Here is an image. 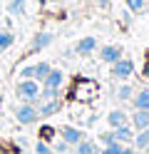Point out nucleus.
I'll list each match as a JSON object with an SVG mask.
<instances>
[{
  "label": "nucleus",
  "mask_w": 149,
  "mask_h": 154,
  "mask_svg": "<svg viewBox=\"0 0 149 154\" xmlns=\"http://www.w3.org/2000/svg\"><path fill=\"white\" fill-rule=\"evenodd\" d=\"M37 109L33 107V102H25V104H20V107L15 109V119L20 122V124H35L37 122Z\"/></svg>",
  "instance_id": "2"
},
{
  "label": "nucleus",
  "mask_w": 149,
  "mask_h": 154,
  "mask_svg": "<svg viewBox=\"0 0 149 154\" xmlns=\"http://www.w3.org/2000/svg\"><path fill=\"white\" fill-rule=\"evenodd\" d=\"M50 70H52V67H50L47 62H37V65H35V80H37V82H42L45 77H47Z\"/></svg>",
  "instance_id": "17"
},
{
  "label": "nucleus",
  "mask_w": 149,
  "mask_h": 154,
  "mask_svg": "<svg viewBox=\"0 0 149 154\" xmlns=\"http://www.w3.org/2000/svg\"><path fill=\"white\" fill-rule=\"evenodd\" d=\"M119 100H132V87H129V85H124V87L119 90Z\"/></svg>",
  "instance_id": "24"
},
{
  "label": "nucleus",
  "mask_w": 149,
  "mask_h": 154,
  "mask_svg": "<svg viewBox=\"0 0 149 154\" xmlns=\"http://www.w3.org/2000/svg\"><path fill=\"white\" fill-rule=\"evenodd\" d=\"M127 8L132 13H142L144 8H147V0H127Z\"/></svg>",
  "instance_id": "18"
},
{
  "label": "nucleus",
  "mask_w": 149,
  "mask_h": 154,
  "mask_svg": "<svg viewBox=\"0 0 149 154\" xmlns=\"http://www.w3.org/2000/svg\"><path fill=\"white\" fill-rule=\"evenodd\" d=\"M119 152H122V144H119V142L114 139L112 144H107V147H104L102 152H99V154H119Z\"/></svg>",
  "instance_id": "20"
},
{
  "label": "nucleus",
  "mask_w": 149,
  "mask_h": 154,
  "mask_svg": "<svg viewBox=\"0 0 149 154\" xmlns=\"http://www.w3.org/2000/svg\"><path fill=\"white\" fill-rule=\"evenodd\" d=\"M132 72H134V62L127 57H119L117 62H112V77H117V80H127Z\"/></svg>",
  "instance_id": "3"
},
{
  "label": "nucleus",
  "mask_w": 149,
  "mask_h": 154,
  "mask_svg": "<svg viewBox=\"0 0 149 154\" xmlns=\"http://www.w3.org/2000/svg\"><path fill=\"white\" fill-rule=\"evenodd\" d=\"M95 50H97V37H92V35H89V37H82V40L77 42V47H75L77 55H92Z\"/></svg>",
  "instance_id": "5"
},
{
  "label": "nucleus",
  "mask_w": 149,
  "mask_h": 154,
  "mask_svg": "<svg viewBox=\"0 0 149 154\" xmlns=\"http://www.w3.org/2000/svg\"><path fill=\"white\" fill-rule=\"evenodd\" d=\"M147 3H149V0H147Z\"/></svg>",
  "instance_id": "29"
},
{
  "label": "nucleus",
  "mask_w": 149,
  "mask_h": 154,
  "mask_svg": "<svg viewBox=\"0 0 149 154\" xmlns=\"http://www.w3.org/2000/svg\"><path fill=\"white\" fill-rule=\"evenodd\" d=\"M47 3H60V0H47Z\"/></svg>",
  "instance_id": "28"
},
{
  "label": "nucleus",
  "mask_w": 149,
  "mask_h": 154,
  "mask_svg": "<svg viewBox=\"0 0 149 154\" xmlns=\"http://www.w3.org/2000/svg\"><path fill=\"white\" fill-rule=\"evenodd\" d=\"M107 122L112 124V127H122V124H127V114H124V112H119V109H114V112H109Z\"/></svg>",
  "instance_id": "15"
},
{
  "label": "nucleus",
  "mask_w": 149,
  "mask_h": 154,
  "mask_svg": "<svg viewBox=\"0 0 149 154\" xmlns=\"http://www.w3.org/2000/svg\"><path fill=\"white\" fill-rule=\"evenodd\" d=\"M20 77H23V80H35V65H25L23 70H20Z\"/></svg>",
  "instance_id": "22"
},
{
  "label": "nucleus",
  "mask_w": 149,
  "mask_h": 154,
  "mask_svg": "<svg viewBox=\"0 0 149 154\" xmlns=\"http://www.w3.org/2000/svg\"><path fill=\"white\" fill-rule=\"evenodd\" d=\"M114 139L119 142V144H127V142H132L134 139V132H132V127H127V124H122V127H114Z\"/></svg>",
  "instance_id": "9"
},
{
  "label": "nucleus",
  "mask_w": 149,
  "mask_h": 154,
  "mask_svg": "<svg viewBox=\"0 0 149 154\" xmlns=\"http://www.w3.org/2000/svg\"><path fill=\"white\" fill-rule=\"evenodd\" d=\"M134 147H137V149H147V147H149V127L139 129V134L134 137Z\"/></svg>",
  "instance_id": "14"
},
{
  "label": "nucleus",
  "mask_w": 149,
  "mask_h": 154,
  "mask_svg": "<svg viewBox=\"0 0 149 154\" xmlns=\"http://www.w3.org/2000/svg\"><path fill=\"white\" fill-rule=\"evenodd\" d=\"M40 82L37 80H23L17 85V94L23 97L25 102H35V100H40Z\"/></svg>",
  "instance_id": "1"
},
{
  "label": "nucleus",
  "mask_w": 149,
  "mask_h": 154,
  "mask_svg": "<svg viewBox=\"0 0 149 154\" xmlns=\"http://www.w3.org/2000/svg\"><path fill=\"white\" fill-rule=\"evenodd\" d=\"M15 42V37H13V32H8V30H0V52H5L10 45Z\"/></svg>",
  "instance_id": "16"
},
{
  "label": "nucleus",
  "mask_w": 149,
  "mask_h": 154,
  "mask_svg": "<svg viewBox=\"0 0 149 154\" xmlns=\"http://www.w3.org/2000/svg\"><path fill=\"white\" fill-rule=\"evenodd\" d=\"M52 134H55V129H52V127H42V129H40V137H42L45 142H47L50 137H52Z\"/></svg>",
  "instance_id": "25"
},
{
  "label": "nucleus",
  "mask_w": 149,
  "mask_h": 154,
  "mask_svg": "<svg viewBox=\"0 0 149 154\" xmlns=\"http://www.w3.org/2000/svg\"><path fill=\"white\" fill-rule=\"evenodd\" d=\"M134 107L137 109H149V90H139L134 94Z\"/></svg>",
  "instance_id": "12"
},
{
  "label": "nucleus",
  "mask_w": 149,
  "mask_h": 154,
  "mask_svg": "<svg viewBox=\"0 0 149 154\" xmlns=\"http://www.w3.org/2000/svg\"><path fill=\"white\" fill-rule=\"evenodd\" d=\"M0 5H3V3H0Z\"/></svg>",
  "instance_id": "30"
},
{
  "label": "nucleus",
  "mask_w": 149,
  "mask_h": 154,
  "mask_svg": "<svg viewBox=\"0 0 149 154\" xmlns=\"http://www.w3.org/2000/svg\"><path fill=\"white\" fill-rule=\"evenodd\" d=\"M62 82H65V75L60 72V70H50L47 77L42 80L45 87H52V90H60V85H62Z\"/></svg>",
  "instance_id": "7"
},
{
  "label": "nucleus",
  "mask_w": 149,
  "mask_h": 154,
  "mask_svg": "<svg viewBox=\"0 0 149 154\" xmlns=\"http://www.w3.org/2000/svg\"><path fill=\"white\" fill-rule=\"evenodd\" d=\"M132 124H134L137 129L149 127V109H137V112L132 114Z\"/></svg>",
  "instance_id": "10"
},
{
  "label": "nucleus",
  "mask_w": 149,
  "mask_h": 154,
  "mask_svg": "<svg viewBox=\"0 0 149 154\" xmlns=\"http://www.w3.org/2000/svg\"><path fill=\"white\" fill-rule=\"evenodd\" d=\"M75 147H77V154H99L95 142H85V139H79Z\"/></svg>",
  "instance_id": "13"
},
{
  "label": "nucleus",
  "mask_w": 149,
  "mask_h": 154,
  "mask_svg": "<svg viewBox=\"0 0 149 154\" xmlns=\"http://www.w3.org/2000/svg\"><path fill=\"white\" fill-rule=\"evenodd\" d=\"M89 92L95 94V85H92V82H85V85H79V94H77V97L85 100V97H89Z\"/></svg>",
  "instance_id": "21"
},
{
  "label": "nucleus",
  "mask_w": 149,
  "mask_h": 154,
  "mask_svg": "<svg viewBox=\"0 0 149 154\" xmlns=\"http://www.w3.org/2000/svg\"><path fill=\"white\" fill-rule=\"evenodd\" d=\"M62 139H65L67 144H77L79 139H82V132L75 129V127H65V129H62Z\"/></svg>",
  "instance_id": "11"
},
{
  "label": "nucleus",
  "mask_w": 149,
  "mask_h": 154,
  "mask_svg": "<svg viewBox=\"0 0 149 154\" xmlns=\"http://www.w3.org/2000/svg\"><path fill=\"white\" fill-rule=\"evenodd\" d=\"M25 3H27V0H10V13H13V15H20Z\"/></svg>",
  "instance_id": "23"
},
{
  "label": "nucleus",
  "mask_w": 149,
  "mask_h": 154,
  "mask_svg": "<svg viewBox=\"0 0 149 154\" xmlns=\"http://www.w3.org/2000/svg\"><path fill=\"white\" fill-rule=\"evenodd\" d=\"M50 42H52V32H37V35H35V40H33V45H30V52H40V50H45Z\"/></svg>",
  "instance_id": "6"
},
{
  "label": "nucleus",
  "mask_w": 149,
  "mask_h": 154,
  "mask_svg": "<svg viewBox=\"0 0 149 154\" xmlns=\"http://www.w3.org/2000/svg\"><path fill=\"white\" fill-rule=\"evenodd\" d=\"M60 107H62V104H60L57 97H55V100H45V104L37 109V114H40V117H52V114L60 112Z\"/></svg>",
  "instance_id": "8"
},
{
  "label": "nucleus",
  "mask_w": 149,
  "mask_h": 154,
  "mask_svg": "<svg viewBox=\"0 0 149 154\" xmlns=\"http://www.w3.org/2000/svg\"><path fill=\"white\" fill-rule=\"evenodd\" d=\"M35 154H52V147H50L45 139H40V142L35 144Z\"/></svg>",
  "instance_id": "19"
},
{
  "label": "nucleus",
  "mask_w": 149,
  "mask_h": 154,
  "mask_svg": "<svg viewBox=\"0 0 149 154\" xmlns=\"http://www.w3.org/2000/svg\"><path fill=\"white\" fill-rule=\"evenodd\" d=\"M119 154H137L132 147H122V152H119Z\"/></svg>",
  "instance_id": "27"
},
{
  "label": "nucleus",
  "mask_w": 149,
  "mask_h": 154,
  "mask_svg": "<svg viewBox=\"0 0 149 154\" xmlns=\"http://www.w3.org/2000/svg\"><path fill=\"white\" fill-rule=\"evenodd\" d=\"M119 57H122V47H119V45H104L102 50H99V60H102V62L112 65V62L119 60Z\"/></svg>",
  "instance_id": "4"
},
{
  "label": "nucleus",
  "mask_w": 149,
  "mask_h": 154,
  "mask_svg": "<svg viewBox=\"0 0 149 154\" xmlns=\"http://www.w3.org/2000/svg\"><path fill=\"white\" fill-rule=\"evenodd\" d=\"M102 142H104V144H112V142H114V134L104 132V134H102Z\"/></svg>",
  "instance_id": "26"
}]
</instances>
